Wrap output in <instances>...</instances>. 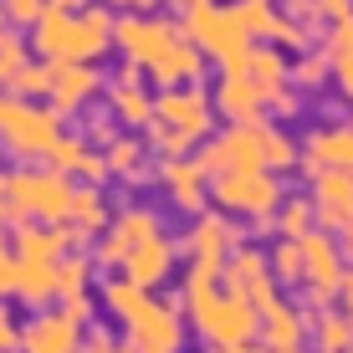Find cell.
I'll return each instance as SVG.
<instances>
[{
	"mask_svg": "<svg viewBox=\"0 0 353 353\" xmlns=\"http://www.w3.org/2000/svg\"><path fill=\"white\" fill-rule=\"evenodd\" d=\"M292 77H297L302 88H318V82L327 77V62H318V57H307V62H302L297 72H292Z\"/></svg>",
	"mask_w": 353,
	"mask_h": 353,
	"instance_id": "obj_34",
	"label": "cell"
},
{
	"mask_svg": "<svg viewBox=\"0 0 353 353\" xmlns=\"http://www.w3.org/2000/svg\"><path fill=\"white\" fill-rule=\"evenodd\" d=\"M215 103H221V113L236 118V123H261L266 97L256 92V82H251L246 72H225V82H221V92H215Z\"/></svg>",
	"mask_w": 353,
	"mask_h": 353,
	"instance_id": "obj_14",
	"label": "cell"
},
{
	"mask_svg": "<svg viewBox=\"0 0 353 353\" xmlns=\"http://www.w3.org/2000/svg\"><path fill=\"white\" fill-rule=\"evenodd\" d=\"M348 128H353V123H348Z\"/></svg>",
	"mask_w": 353,
	"mask_h": 353,
	"instance_id": "obj_45",
	"label": "cell"
},
{
	"mask_svg": "<svg viewBox=\"0 0 353 353\" xmlns=\"http://www.w3.org/2000/svg\"><path fill=\"white\" fill-rule=\"evenodd\" d=\"M77 174H82V179H92V185H97V179L108 174V159H103V154H92V149H88V154H82V164H77Z\"/></svg>",
	"mask_w": 353,
	"mask_h": 353,
	"instance_id": "obj_35",
	"label": "cell"
},
{
	"mask_svg": "<svg viewBox=\"0 0 353 353\" xmlns=\"http://www.w3.org/2000/svg\"><path fill=\"white\" fill-rule=\"evenodd\" d=\"M256 333H261V343L272 348V353H282V348H302V333H307V312L287 307V302H266V307L256 312Z\"/></svg>",
	"mask_w": 353,
	"mask_h": 353,
	"instance_id": "obj_11",
	"label": "cell"
},
{
	"mask_svg": "<svg viewBox=\"0 0 353 353\" xmlns=\"http://www.w3.org/2000/svg\"><path fill=\"white\" fill-rule=\"evenodd\" d=\"M16 348H21V333L10 323H0V353H16Z\"/></svg>",
	"mask_w": 353,
	"mask_h": 353,
	"instance_id": "obj_38",
	"label": "cell"
},
{
	"mask_svg": "<svg viewBox=\"0 0 353 353\" xmlns=\"http://www.w3.org/2000/svg\"><path fill=\"white\" fill-rule=\"evenodd\" d=\"M0 139L21 159H41L57 143V113H41L31 103H0Z\"/></svg>",
	"mask_w": 353,
	"mask_h": 353,
	"instance_id": "obj_4",
	"label": "cell"
},
{
	"mask_svg": "<svg viewBox=\"0 0 353 353\" xmlns=\"http://www.w3.org/2000/svg\"><path fill=\"white\" fill-rule=\"evenodd\" d=\"M67 221H77L82 230H97V225L108 221L103 194H97V190H72V210H67Z\"/></svg>",
	"mask_w": 353,
	"mask_h": 353,
	"instance_id": "obj_23",
	"label": "cell"
},
{
	"mask_svg": "<svg viewBox=\"0 0 353 353\" xmlns=\"http://www.w3.org/2000/svg\"><path fill=\"white\" fill-rule=\"evenodd\" d=\"M123 46L133 57H143V62H159L169 52V31L164 26H123Z\"/></svg>",
	"mask_w": 353,
	"mask_h": 353,
	"instance_id": "obj_21",
	"label": "cell"
},
{
	"mask_svg": "<svg viewBox=\"0 0 353 353\" xmlns=\"http://www.w3.org/2000/svg\"><path fill=\"white\" fill-rule=\"evenodd\" d=\"M72 210V179L62 169H16L6 174V221H26V215H41V221H67Z\"/></svg>",
	"mask_w": 353,
	"mask_h": 353,
	"instance_id": "obj_1",
	"label": "cell"
},
{
	"mask_svg": "<svg viewBox=\"0 0 353 353\" xmlns=\"http://www.w3.org/2000/svg\"><path fill=\"white\" fill-rule=\"evenodd\" d=\"M246 77L256 82V92L266 97V103H272L276 92H282V77H287V62L276 52H251L246 57Z\"/></svg>",
	"mask_w": 353,
	"mask_h": 353,
	"instance_id": "obj_18",
	"label": "cell"
},
{
	"mask_svg": "<svg viewBox=\"0 0 353 353\" xmlns=\"http://www.w3.org/2000/svg\"><path fill=\"white\" fill-rule=\"evenodd\" d=\"M190 246H194V256H200V261H215V266H221L230 251H236V225L221 221V215H200L194 230H190Z\"/></svg>",
	"mask_w": 353,
	"mask_h": 353,
	"instance_id": "obj_15",
	"label": "cell"
},
{
	"mask_svg": "<svg viewBox=\"0 0 353 353\" xmlns=\"http://www.w3.org/2000/svg\"><path fill=\"white\" fill-rule=\"evenodd\" d=\"M149 236H159V215L154 210H123L113 221V230H108V241L97 246V261L103 266H123V256L139 241H149Z\"/></svg>",
	"mask_w": 353,
	"mask_h": 353,
	"instance_id": "obj_9",
	"label": "cell"
},
{
	"mask_svg": "<svg viewBox=\"0 0 353 353\" xmlns=\"http://www.w3.org/2000/svg\"><path fill=\"white\" fill-rule=\"evenodd\" d=\"M312 215L333 230L353 225V174L348 169H318V179H312Z\"/></svg>",
	"mask_w": 353,
	"mask_h": 353,
	"instance_id": "obj_8",
	"label": "cell"
},
{
	"mask_svg": "<svg viewBox=\"0 0 353 353\" xmlns=\"http://www.w3.org/2000/svg\"><path fill=\"white\" fill-rule=\"evenodd\" d=\"M82 154H88V143H82V139H62V133H57V143L46 149V159H52V169L72 174V169L82 164Z\"/></svg>",
	"mask_w": 353,
	"mask_h": 353,
	"instance_id": "obj_28",
	"label": "cell"
},
{
	"mask_svg": "<svg viewBox=\"0 0 353 353\" xmlns=\"http://www.w3.org/2000/svg\"><path fill=\"white\" fill-rule=\"evenodd\" d=\"M266 266H272V276L276 282H287V287H302V251H297V241H282V246L266 256Z\"/></svg>",
	"mask_w": 353,
	"mask_h": 353,
	"instance_id": "obj_24",
	"label": "cell"
},
{
	"mask_svg": "<svg viewBox=\"0 0 353 353\" xmlns=\"http://www.w3.org/2000/svg\"><path fill=\"white\" fill-rule=\"evenodd\" d=\"M92 88H97V77H92L88 67H57L46 92H52V108H57V113H72V108H77Z\"/></svg>",
	"mask_w": 353,
	"mask_h": 353,
	"instance_id": "obj_17",
	"label": "cell"
},
{
	"mask_svg": "<svg viewBox=\"0 0 353 353\" xmlns=\"http://www.w3.org/2000/svg\"><path fill=\"white\" fill-rule=\"evenodd\" d=\"M123 327H128V353H179V307H169V302L143 297L123 318Z\"/></svg>",
	"mask_w": 353,
	"mask_h": 353,
	"instance_id": "obj_5",
	"label": "cell"
},
{
	"mask_svg": "<svg viewBox=\"0 0 353 353\" xmlns=\"http://www.w3.org/2000/svg\"><path fill=\"white\" fill-rule=\"evenodd\" d=\"M307 327L318 338V353H348V323L338 312H307Z\"/></svg>",
	"mask_w": 353,
	"mask_h": 353,
	"instance_id": "obj_20",
	"label": "cell"
},
{
	"mask_svg": "<svg viewBox=\"0 0 353 353\" xmlns=\"http://www.w3.org/2000/svg\"><path fill=\"white\" fill-rule=\"evenodd\" d=\"M261 159H266V169H292V164H297V149H292L282 133L261 128Z\"/></svg>",
	"mask_w": 353,
	"mask_h": 353,
	"instance_id": "obj_27",
	"label": "cell"
},
{
	"mask_svg": "<svg viewBox=\"0 0 353 353\" xmlns=\"http://www.w3.org/2000/svg\"><path fill=\"white\" fill-rule=\"evenodd\" d=\"M297 251H302V287H307V297H338V282H343V256H338L333 236H323V230H307V236H297Z\"/></svg>",
	"mask_w": 353,
	"mask_h": 353,
	"instance_id": "obj_7",
	"label": "cell"
},
{
	"mask_svg": "<svg viewBox=\"0 0 353 353\" xmlns=\"http://www.w3.org/2000/svg\"><path fill=\"white\" fill-rule=\"evenodd\" d=\"M164 185H169V194H174L179 210H200V200H205V169L194 159H169L164 164Z\"/></svg>",
	"mask_w": 353,
	"mask_h": 353,
	"instance_id": "obj_16",
	"label": "cell"
},
{
	"mask_svg": "<svg viewBox=\"0 0 353 353\" xmlns=\"http://www.w3.org/2000/svg\"><path fill=\"white\" fill-rule=\"evenodd\" d=\"M139 143H133V139H118L113 143V149H108V169H118V174H133V169H139Z\"/></svg>",
	"mask_w": 353,
	"mask_h": 353,
	"instance_id": "obj_30",
	"label": "cell"
},
{
	"mask_svg": "<svg viewBox=\"0 0 353 353\" xmlns=\"http://www.w3.org/2000/svg\"><path fill=\"white\" fill-rule=\"evenodd\" d=\"M0 297H16V256H10L6 230H0Z\"/></svg>",
	"mask_w": 353,
	"mask_h": 353,
	"instance_id": "obj_32",
	"label": "cell"
},
{
	"mask_svg": "<svg viewBox=\"0 0 353 353\" xmlns=\"http://www.w3.org/2000/svg\"><path fill=\"white\" fill-rule=\"evenodd\" d=\"M323 10H327V16H338V21H348V0H323Z\"/></svg>",
	"mask_w": 353,
	"mask_h": 353,
	"instance_id": "obj_41",
	"label": "cell"
},
{
	"mask_svg": "<svg viewBox=\"0 0 353 353\" xmlns=\"http://www.w3.org/2000/svg\"><path fill=\"white\" fill-rule=\"evenodd\" d=\"M282 353H302V348H282Z\"/></svg>",
	"mask_w": 353,
	"mask_h": 353,
	"instance_id": "obj_43",
	"label": "cell"
},
{
	"mask_svg": "<svg viewBox=\"0 0 353 353\" xmlns=\"http://www.w3.org/2000/svg\"><path fill=\"white\" fill-rule=\"evenodd\" d=\"M154 113H159L164 128L185 133V139H200V133L210 128V108H205L200 92H169V97H159V103H154Z\"/></svg>",
	"mask_w": 353,
	"mask_h": 353,
	"instance_id": "obj_12",
	"label": "cell"
},
{
	"mask_svg": "<svg viewBox=\"0 0 353 353\" xmlns=\"http://www.w3.org/2000/svg\"><path fill=\"white\" fill-rule=\"evenodd\" d=\"M215 353H272L266 343H215Z\"/></svg>",
	"mask_w": 353,
	"mask_h": 353,
	"instance_id": "obj_39",
	"label": "cell"
},
{
	"mask_svg": "<svg viewBox=\"0 0 353 353\" xmlns=\"http://www.w3.org/2000/svg\"><path fill=\"white\" fill-rule=\"evenodd\" d=\"M88 307H92L88 297H67V307H62V312H67V318H72V323L82 327V323H88Z\"/></svg>",
	"mask_w": 353,
	"mask_h": 353,
	"instance_id": "obj_37",
	"label": "cell"
},
{
	"mask_svg": "<svg viewBox=\"0 0 353 353\" xmlns=\"http://www.w3.org/2000/svg\"><path fill=\"white\" fill-rule=\"evenodd\" d=\"M16 88L21 92H46V88H52V72H46V67H21L16 72Z\"/></svg>",
	"mask_w": 353,
	"mask_h": 353,
	"instance_id": "obj_33",
	"label": "cell"
},
{
	"mask_svg": "<svg viewBox=\"0 0 353 353\" xmlns=\"http://www.w3.org/2000/svg\"><path fill=\"white\" fill-rule=\"evenodd\" d=\"M194 72H200V57H194L190 46H174V52L159 57V77L164 82H185V77H194Z\"/></svg>",
	"mask_w": 353,
	"mask_h": 353,
	"instance_id": "obj_25",
	"label": "cell"
},
{
	"mask_svg": "<svg viewBox=\"0 0 353 353\" xmlns=\"http://www.w3.org/2000/svg\"><path fill=\"white\" fill-rule=\"evenodd\" d=\"M312 221H318V215H312V200H287V205H282V236H287V241L307 236Z\"/></svg>",
	"mask_w": 353,
	"mask_h": 353,
	"instance_id": "obj_26",
	"label": "cell"
},
{
	"mask_svg": "<svg viewBox=\"0 0 353 353\" xmlns=\"http://www.w3.org/2000/svg\"><path fill=\"white\" fill-rule=\"evenodd\" d=\"M0 323H6V312H0Z\"/></svg>",
	"mask_w": 353,
	"mask_h": 353,
	"instance_id": "obj_44",
	"label": "cell"
},
{
	"mask_svg": "<svg viewBox=\"0 0 353 353\" xmlns=\"http://www.w3.org/2000/svg\"><path fill=\"white\" fill-rule=\"evenodd\" d=\"M169 266H174V241L169 236H149V241H139V246L123 256V276L133 287H159L169 276Z\"/></svg>",
	"mask_w": 353,
	"mask_h": 353,
	"instance_id": "obj_10",
	"label": "cell"
},
{
	"mask_svg": "<svg viewBox=\"0 0 353 353\" xmlns=\"http://www.w3.org/2000/svg\"><path fill=\"white\" fill-rule=\"evenodd\" d=\"M21 348L26 353H72L77 348V323L67 312H41L31 318V327L21 333Z\"/></svg>",
	"mask_w": 353,
	"mask_h": 353,
	"instance_id": "obj_13",
	"label": "cell"
},
{
	"mask_svg": "<svg viewBox=\"0 0 353 353\" xmlns=\"http://www.w3.org/2000/svg\"><path fill=\"white\" fill-rule=\"evenodd\" d=\"M221 276H225V292H236V297H246L251 307H266V302H276V276H272V266H266L261 251H251V246H236L230 256L221 261Z\"/></svg>",
	"mask_w": 353,
	"mask_h": 353,
	"instance_id": "obj_6",
	"label": "cell"
},
{
	"mask_svg": "<svg viewBox=\"0 0 353 353\" xmlns=\"http://www.w3.org/2000/svg\"><path fill=\"white\" fill-rule=\"evenodd\" d=\"M103 297H108V307H113V318H128V312L143 302V287H133L128 276H123V282H108Z\"/></svg>",
	"mask_w": 353,
	"mask_h": 353,
	"instance_id": "obj_29",
	"label": "cell"
},
{
	"mask_svg": "<svg viewBox=\"0 0 353 353\" xmlns=\"http://www.w3.org/2000/svg\"><path fill=\"white\" fill-rule=\"evenodd\" d=\"M88 353H128V348H113L103 333H92V348H88Z\"/></svg>",
	"mask_w": 353,
	"mask_h": 353,
	"instance_id": "obj_40",
	"label": "cell"
},
{
	"mask_svg": "<svg viewBox=\"0 0 353 353\" xmlns=\"http://www.w3.org/2000/svg\"><path fill=\"white\" fill-rule=\"evenodd\" d=\"M215 205L221 210H236V215H266L282 205V185H276L266 169H246V174H215Z\"/></svg>",
	"mask_w": 353,
	"mask_h": 353,
	"instance_id": "obj_2",
	"label": "cell"
},
{
	"mask_svg": "<svg viewBox=\"0 0 353 353\" xmlns=\"http://www.w3.org/2000/svg\"><path fill=\"white\" fill-rule=\"evenodd\" d=\"M118 118H128V123H149L154 103H143L139 92H118Z\"/></svg>",
	"mask_w": 353,
	"mask_h": 353,
	"instance_id": "obj_31",
	"label": "cell"
},
{
	"mask_svg": "<svg viewBox=\"0 0 353 353\" xmlns=\"http://www.w3.org/2000/svg\"><path fill=\"white\" fill-rule=\"evenodd\" d=\"M333 62H338V88L353 97V52H348V57H333Z\"/></svg>",
	"mask_w": 353,
	"mask_h": 353,
	"instance_id": "obj_36",
	"label": "cell"
},
{
	"mask_svg": "<svg viewBox=\"0 0 353 353\" xmlns=\"http://www.w3.org/2000/svg\"><path fill=\"white\" fill-rule=\"evenodd\" d=\"M52 282H57V297H82V282H88V256H57V261H52Z\"/></svg>",
	"mask_w": 353,
	"mask_h": 353,
	"instance_id": "obj_22",
	"label": "cell"
},
{
	"mask_svg": "<svg viewBox=\"0 0 353 353\" xmlns=\"http://www.w3.org/2000/svg\"><path fill=\"white\" fill-rule=\"evenodd\" d=\"M0 221H6V179H0Z\"/></svg>",
	"mask_w": 353,
	"mask_h": 353,
	"instance_id": "obj_42",
	"label": "cell"
},
{
	"mask_svg": "<svg viewBox=\"0 0 353 353\" xmlns=\"http://www.w3.org/2000/svg\"><path fill=\"white\" fill-rule=\"evenodd\" d=\"M16 297H26V302H46V297H57L52 261H16Z\"/></svg>",
	"mask_w": 353,
	"mask_h": 353,
	"instance_id": "obj_19",
	"label": "cell"
},
{
	"mask_svg": "<svg viewBox=\"0 0 353 353\" xmlns=\"http://www.w3.org/2000/svg\"><path fill=\"white\" fill-rule=\"evenodd\" d=\"M194 164H200L205 174H246V169H266V159H261V123H236L230 133L210 139Z\"/></svg>",
	"mask_w": 353,
	"mask_h": 353,
	"instance_id": "obj_3",
	"label": "cell"
}]
</instances>
